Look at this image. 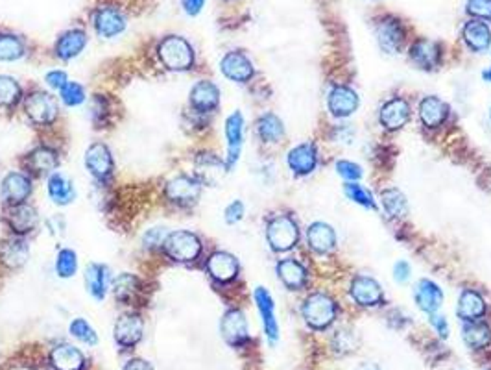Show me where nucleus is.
<instances>
[{
  "label": "nucleus",
  "instance_id": "nucleus-1",
  "mask_svg": "<svg viewBox=\"0 0 491 370\" xmlns=\"http://www.w3.org/2000/svg\"><path fill=\"white\" fill-rule=\"evenodd\" d=\"M159 60L170 70H188L194 65V51L187 39L179 36L165 37L157 46Z\"/></svg>",
  "mask_w": 491,
  "mask_h": 370
},
{
  "label": "nucleus",
  "instance_id": "nucleus-2",
  "mask_svg": "<svg viewBox=\"0 0 491 370\" xmlns=\"http://www.w3.org/2000/svg\"><path fill=\"white\" fill-rule=\"evenodd\" d=\"M266 239L271 250L288 252L299 240V228L290 215H276L266 224Z\"/></svg>",
  "mask_w": 491,
  "mask_h": 370
},
{
  "label": "nucleus",
  "instance_id": "nucleus-3",
  "mask_svg": "<svg viewBox=\"0 0 491 370\" xmlns=\"http://www.w3.org/2000/svg\"><path fill=\"white\" fill-rule=\"evenodd\" d=\"M163 248L170 259L179 261V263H190V261L198 259V255L202 252V240L198 239V236L193 231L178 230L166 236Z\"/></svg>",
  "mask_w": 491,
  "mask_h": 370
},
{
  "label": "nucleus",
  "instance_id": "nucleus-4",
  "mask_svg": "<svg viewBox=\"0 0 491 370\" xmlns=\"http://www.w3.org/2000/svg\"><path fill=\"white\" fill-rule=\"evenodd\" d=\"M336 310H338L336 302L329 295L314 292L305 300L301 313L311 328L323 329L336 319Z\"/></svg>",
  "mask_w": 491,
  "mask_h": 370
},
{
  "label": "nucleus",
  "instance_id": "nucleus-5",
  "mask_svg": "<svg viewBox=\"0 0 491 370\" xmlns=\"http://www.w3.org/2000/svg\"><path fill=\"white\" fill-rule=\"evenodd\" d=\"M166 199L178 206H193L198 202L202 194V184L196 176L179 174L166 184L165 187Z\"/></svg>",
  "mask_w": 491,
  "mask_h": 370
},
{
  "label": "nucleus",
  "instance_id": "nucleus-6",
  "mask_svg": "<svg viewBox=\"0 0 491 370\" xmlns=\"http://www.w3.org/2000/svg\"><path fill=\"white\" fill-rule=\"evenodd\" d=\"M194 171L196 178L202 185H218L224 180L225 172L230 171L225 162L211 152H202L196 156L194 162Z\"/></svg>",
  "mask_w": 491,
  "mask_h": 370
},
{
  "label": "nucleus",
  "instance_id": "nucleus-7",
  "mask_svg": "<svg viewBox=\"0 0 491 370\" xmlns=\"http://www.w3.org/2000/svg\"><path fill=\"white\" fill-rule=\"evenodd\" d=\"M26 115L36 122V125H50L58 117V104L54 97L48 92H33L26 98L24 104Z\"/></svg>",
  "mask_w": 491,
  "mask_h": 370
},
{
  "label": "nucleus",
  "instance_id": "nucleus-8",
  "mask_svg": "<svg viewBox=\"0 0 491 370\" xmlns=\"http://www.w3.org/2000/svg\"><path fill=\"white\" fill-rule=\"evenodd\" d=\"M349 292L353 296V300L358 305H364V307L381 305L384 302L382 287L373 278L355 276L353 282H351V287H349Z\"/></svg>",
  "mask_w": 491,
  "mask_h": 370
},
{
  "label": "nucleus",
  "instance_id": "nucleus-9",
  "mask_svg": "<svg viewBox=\"0 0 491 370\" xmlns=\"http://www.w3.org/2000/svg\"><path fill=\"white\" fill-rule=\"evenodd\" d=\"M85 166L97 180L104 181L113 174V157L104 143H92L85 152Z\"/></svg>",
  "mask_w": 491,
  "mask_h": 370
},
{
  "label": "nucleus",
  "instance_id": "nucleus-10",
  "mask_svg": "<svg viewBox=\"0 0 491 370\" xmlns=\"http://www.w3.org/2000/svg\"><path fill=\"white\" fill-rule=\"evenodd\" d=\"M327 104H329V111L333 115L338 117V119H344V117L353 115L355 111L358 110L360 98H358L357 92L351 88H347V85H335V88L329 91Z\"/></svg>",
  "mask_w": 491,
  "mask_h": 370
},
{
  "label": "nucleus",
  "instance_id": "nucleus-11",
  "mask_svg": "<svg viewBox=\"0 0 491 370\" xmlns=\"http://www.w3.org/2000/svg\"><path fill=\"white\" fill-rule=\"evenodd\" d=\"M225 139H227V169L239 162L244 143V117L240 111H234L225 120Z\"/></svg>",
  "mask_w": 491,
  "mask_h": 370
},
{
  "label": "nucleus",
  "instance_id": "nucleus-12",
  "mask_svg": "<svg viewBox=\"0 0 491 370\" xmlns=\"http://www.w3.org/2000/svg\"><path fill=\"white\" fill-rule=\"evenodd\" d=\"M377 39L386 54H397L403 48L404 28L397 18H384L377 26Z\"/></svg>",
  "mask_w": 491,
  "mask_h": 370
},
{
  "label": "nucleus",
  "instance_id": "nucleus-13",
  "mask_svg": "<svg viewBox=\"0 0 491 370\" xmlns=\"http://www.w3.org/2000/svg\"><path fill=\"white\" fill-rule=\"evenodd\" d=\"M220 69H222V73H224L225 78H230V80H233V82H239V83H244V82H248V80H252L253 73H255L253 63L249 61L248 56L237 51L230 52V54H225L224 58H222Z\"/></svg>",
  "mask_w": 491,
  "mask_h": 370
},
{
  "label": "nucleus",
  "instance_id": "nucleus-14",
  "mask_svg": "<svg viewBox=\"0 0 491 370\" xmlns=\"http://www.w3.org/2000/svg\"><path fill=\"white\" fill-rule=\"evenodd\" d=\"M220 329L222 337L225 339V342H230L231 347H240L248 341V322L242 311H227L220 322Z\"/></svg>",
  "mask_w": 491,
  "mask_h": 370
},
{
  "label": "nucleus",
  "instance_id": "nucleus-15",
  "mask_svg": "<svg viewBox=\"0 0 491 370\" xmlns=\"http://www.w3.org/2000/svg\"><path fill=\"white\" fill-rule=\"evenodd\" d=\"M207 273L216 282H231L239 274V259L230 252H215L207 259Z\"/></svg>",
  "mask_w": 491,
  "mask_h": 370
},
{
  "label": "nucleus",
  "instance_id": "nucleus-16",
  "mask_svg": "<svg viewBox=\"0 0 491 370\" xmlns=\"http://www.w3.org/2000/svg\"><path fill=\"white\" fill-rule=\"evenodd\" d=\"M410 115H412V110H410L409 102L404 98H392L381 107L379 119L386 130L394 132V130L403 128L410 120Z\"/></svg>",
  "mask_w": 491,
  "mask_h": 370
},
{
  "label": "nucleus",
  "instance_id": "nucleus-17",
  "mask_svg": "<svg viewBox=\"0 0 491 370\" xmlns=\"http://www.w3.org/2000/svg\"><path fill=\"white\" fill-rule=\"evenodd\" d=\"M255 304L259 307V313L262 317V324H264V332H266L270 341H277L279 337V326L276 320V305H274V298L264 287H257L253 292Z\"/></svg>",
  "mask_w": 491,
  "mask_h": 370
},
{
  "label": "nucleus",
  "instance_id": "nucleus-18",
  "mask_svg": "<svg viewBox=\"0 0 491 370\" xmlns=\"http://www.w3.org/2000/svg\"><path fill=\"white\" fill-rule=\"evenodd\" d=\"M126 18L117 8H100L95 14V30L102 37H117L124 32Z\"/></svg>",
  "mask_w": 491,
  "mask_h": 370
},
{
  "label": "nucleus",
  "instance_id": "nucleus-19",
  "mask_svg": "<svg viewBox=\"0 0 491 370\" xmlns=\"http://www.w3.org/2000/svg\"><path fill=\"white\" fill-rule=\"evenodd\" d=\"M30 193H32V181L23 172H9L2 181V196L11 206L26 202Z\"/></svg>",
  "mask_w": 491,
  "mask_h": 370
},
{
  "label": "nucleus",
  "instance_id": "nucleus-20",
  "mask_svg": "<svg viewBox=\"0 0 491 370\" xmlns=\"http://www.w3.org/2000/svg\"><path fill=\"white\" fill-rule=\"evenodd\" d=\"M414 300L425 313H436L443 304V292L431 280H419L414 287Z\"/></svg>",
  "mask_w": 491,
  "mask_h": 370
},
{
  "label": "nucleus",
  "instance_id": "nucleus-21",
  "mask_svg": "<svg viewBox=\"0 0 491 370\" xmlns=\"http://www.w3.org/2000/svg\"><path fill=\"white\" fill-rule=\"evenodd\" d=\"M144 324L139 314H122L115 324V339L122 347H134L143 339Z\"/></svg>",
  "mask_w": 491,
  "mask_h": 370
},
{
  "label": "nucleus",
  "instance_id": "nucleus-22",
  "mask_svg": "<svg viewBox=\"0 0 491 370\" xmlns=\"http://www.w3.org/2000/svg\"><path fill=\"white\" fill-rule=\"evenodd\" d=\"M410 58L419 69H438V65L441 61L440 45L436 41H431V39H419L410 48Z\"/></svg>",
  "mask_w": 491,
  "mask_h": 370
},
{
  "label": "nucleus",
  "instance_id": "nucleus-23",
  "mask_svg": "<svg viewBox=\"0 0 491 370\" xmlns=\"http://www.w3.org/2000/svg\"><path fill=\"white\" fill-rule=\"evenodd\" d=\"M286 162H288L290 169L294 171V174H298V176L311 174L318 165L316 147H314L313 143L298 144V147L290 150Z\"/></svg>",
  "mask_w": 491,
  "mask_h": 370
},
{
  "label": "nucleus",
  "instance_id": "nucleus-24",
  "mask_svg": "<svg viewBox=\"0 0 491 370\" xmlns=\"http://www.w3.org/2000/svg\"><path fill=\"white\" fill-rule=\"evenodd\" d=\"M190 104L196 111L202 113H209L215 111L220 104V91L212 82H198L193 89H190Z\"/></svg>",
  "mask_w": 491,
  "mask_h": 370
},
{
  "label": "nucleus",
  "instance_id": "nucleus-25",
  "mask_svg": "<svg viewBox=\"0 0 491 370\" xmlns=\"http://www.w3.org/2000/svg\"><path fill=\"white\" fill-rule=\"evenodd\" d=\"M308 246L316 254H329L336 248V233L335 230L325 224V222H314L307 231Z\"/></svg>",
  "mask_w": 491,
  "mask_h": 370
},
{
  "label": "nucleus",
  "instance_id": "nucleus-26",
  "mask_svg": "<svg viewBox=\"0 0 491 370\" xmlns=\"http://www.w3.org/2000/svg\"><path fill=\"white\" fill-rule=\"evenodd\" d=\"M37 211L28 206V204H15L11 206V209L8 211V224L9 228L18 233V236H24V233H30L33 231V228L37 226Z\"/></svg>",
  "mask_w": 491,
  "mask_h": 370
},
{
  "label": "nucleus",
  "instance_id": "nucleus-27",
  "mask_svg": "<svg viewBox=\"0 0 491 370\" xmlns=\"http://www.w3.org/2000/svg\"><path fill=\"white\" fill-rule=\"evenodd\" d=\"M277 276L290 291H299L307 285V270L296 259H283L277 263Z\"/></svg>",
  "mask_w": 491,
  "mask_h": 370
},
{
  "label": "nucleus",
  "instance_id": "nucleus-28",
  "mask_svg": "<svg viewBox=\"0 0 491 370\" xmlns=\"http://www.w3.org/2000/svg\"><path fill=\"white\" fill-rule=\"evenodd\" d=\"M87 45V33L83 30H69L55 43V56L60 60L69 61L80 54Z\"/></svg>",
  "mask_w": 491,
  "mask_h": 370
},
{
  "label": "nucleus",
  "instance_id": "nucleus-29",
  "mask_svg": "<svg viewBox=\"0 0 491 370\" xmlns=\"http://www.w3.org/2000/svg\"><path fill=\"white\" fill-rule=\"evenodd\" d=\"M419 117L427 128H436L449 117V106L438 97H425L419 104Z\"/></svg>",
  "mask_w": 491,
  "mask_h": 370
},
{
  "label": "nucleus",
  "instance_id": "nucleus-30",
  "mask_svg": "<svg viewBox=\"0 0 491 370\" xmlns=\"http://www.w3.org/2000/svg\"><path fill=\"white\" fill-rule=\"evenodd\" d=\"M456 313L462 320L465 322H471V320H478L486 313V302L477 291L473 289H465L462 291L458 298V307H456Z\"/></svg>",
  "mask_w": 491,
  "mask_h": 370
},
{
  "label": "nucleus",
  "instance_id": "nucleus-31",
  "mask_svg": "<svg viewBox=\"0 0 491 370\" xmlns=\"http://www.w3.org/2000/svg\"><path fill=\"white\" fill-rule=\"evenodd\" d=\"M58 163H60L58 154H55L52 148L46 147L36 148V150L30 152V156L26 157L28 169H30V172H33V174L37 176L54 174Z\"/></svg>",
  "mask_w": 491,
  "mask_h": 370
},
{
  "label": "nucleus",
  "instance_id": "nucleus-32",
  "mask_svg": "<svg viewBox=\"0 0 491 370\" xmlns=\"http://www.w3.org/2000/svg\"><path fill=\"white\" fill-rule=\"evenodd\" d=\"M50 361L55 370H82L85 365L83 354L70 344H60L50 354Z\"/></svg>",
  "mask_w": 491,
  "mask_h": 370
},
{
  "label": "nucleus",
  "instance_id": "nucleus-33",
  "mask_svg": "<svg viewBox=\"0 0 491 370\" xmlns=\"http://www.w3.org/2000/svg\"><path fill=\"white\" fill-rule=\"evenodd\" d=\"M107 283H109V270L104 265L91 263L85 270V285L97 300H102L107 292Z\"/></svg>",
  "mask_w": 491,
  "mask_h": 370
},
{
  "label": "nucleus",
  "instance_id": "nucleus-34",
  "mask_svg": "<svg viewBox=\"0 0 491 370\" xmlns=\"http://www.w3.org/2000/svg\"><path fill=\"white\" fill-rule=\"evenodd\" d=\"M381 204H382V208H384L386 217L392 218V221L406 217V213H409V202H406V196H404L399 189H395V187H390V189L382 191Z\"/></svg>",
  "mask_w": 491,
  "mask_h": 370
},
{
  "label": "nucleus",
  "instance_id": "nucleus-35",
  "mask_svg": "<svg viewBox=\"0 0 491 370\" xmlns=\"http://www.w3.org/2000/svg\"><path fill=\"white\" fill-rule=\"evenodd\" d=\"M464 39L473 51L482 52L491 45V30L486 23L469 21L464 26Z\"/></svg>",
  "mask_w": 491,
  "mask_h": 370
},
{
  "label": "nucleus",
  "instance_id": "nucleus-36",
  "mask_svg": "<svg viewBox=\"0 0 491 370\" xmlns=\"http://www.w3.org/2000/svg\"><path fill=\"white\" fill-rule=\"evenodd\" d=\"M257 134L264 143L276 144L285 137V126L274 113H264L257 122Z\"/></svg>",
  "mask_w": 491,
  "mask_h": 370
},
{
  "label": "nucleus",
  "instance_id": "nucleus-37",
  "mask_svg": "<svg viewBox=\"0 0 491 370\" xmlns=\"http://www.w3.org/2000/svg\"><path fill=\"white\" fill-rule=\"evenodd\" d=\"M462 335H464L465 344L475 348V350L487 347L491 342V328L486 322H478V320L465 322L464 329H462Z\"/></svg>",
  "mask_w": 491,
  "mask_h": 370
},
{
  "label": "nucleus",
  "instance_id": "nucleus-38",
  "mask_svg": "<svg viewBox=\"0 0 491 370\" xmlns=\"http://www.w3.org/2000/svg\"><path fill=\"white\" fill-rule=\"evenodd\" d=\"M48 194H50V199L54 200L55 204H61V206L70 204L74 200L72 181L67 180L60 172H54V174H50V178H48Z\"/></svg>",
  "mask_w": 491,
  "mask_h": 370
},
{
  "label": "nucleus",
  "instance_id": "nucleus-39",
  "mask_svg": "<svg viewBox=\"0 0 491 370\" xmlns=\"http://www.w3.org/2000/svg\"><path fill=\"white\" fill-rule=\"evenodd\" d=\"M28 254H30V248H28V245L24 240H8L4 245V248H2V261H4L9 268H18L26 263Z\"/></svg>",
  "mask_w": 491,
  "mask_h": 370
},
{
  "label": "nucleus",
  "instance_id": "nucleus-40",
  "mask_svg": "<svg viewBox=\"0 0 491 370\" xmlns=\"http://www.w3.org/2000/svg\"><path fill=\"white\" fill-rule=\"evenodd\" d=\"M139 289H141V282L134 274H120L113 282V292L120 302H131L137 296Z\"/></svg>",
  "mask_w": 491,
  "mask_h": 370
},
{
  "label": "nucleus",
  "instance_id": "nucleus-41",
  "mask_svg": "<svg viewBox=\"0 0 491 370\" xmlns=\"http://www.w3.org/2000/svg\"><path fill=\"white\" fill-rule=\"evenodd\" d=\"M26 54V46L23 39L11 33H0V60L15 61Z\"/></svg>",
  "mask_w": 491,
  "mask_h": 370
},
{
  "label": "nucleus",
  "instance_id": "nucleus-42",
  "mask_svg": "<svg viewBox=\"0 0 491 370\" xmlns=\"http://www.w3.org/2000/svg\"><path fill=\"white\" fill-rule=\"evenodd\" d=\"M21 95H23V91H21V85L17 83V80H14L11 76H6V74H0V106H15L21 100Z\"/></svg>",
  "mask_w": 491,
  "mask_h": 370
},
{
  "label": "nucleus",
  "instance_id": "nucleus-43",
  "mask_svg": "<svg viewBox=\"0 0 491 370\" xmlns=\"http://www.w3.org/2000/svg\"><path fill=\"white\" fill-rule=\"evenodd\" d=\"M344 193L347 194L349 200H353L355 204L362 206L366 209H377V204L373 200V194L362 187V185L355 184V181H349V184L344 185Z\"/></svg>",
  "mask_w": 491,
  "mask_h": 370
},
{
  "label": "nucleus",
  "instance_id": "nucleus-44",
  "mask_svg": "<svg viewBox=\"0 0 491 370\" xmlns=\"http://www.w3.org/2000/svg\"><path fill=\"white\" fill-rule=\"evenodd\" d=\"M78 268V259H76V252L70 248L60 250V254L55 258V273L61 278H70L76 274Z\"/></svg>",
  "mask_w": 491,
  "mask_h": 370
},
{
  "label": "nucleus",
  "instance_id": "nucleus-45",
  "mask_svg": "<svg viewBox=\"0 0 491 370\" xmlns=\"http://www.w3.org/2000/svg\"><path fill=\"white\" fill-rule=\"evenodd\" d=\"M70 333H72L76 339H80L82 342H87V344H97L98 342L97 333H95V329L89 326L87 320H83V319L72 320V324H70Z\"/></svg>",
  "mask_w": 491,
  "mask_h": 370
},
{
  "label": "nucleus",
  "instance_id": "nucleus-46",
  "mask_svg": "<svg viewBox=\"0 0 491 370\" xmlns=\"http://www.w3.org/2000/svg\"><path fill=\"white\" fill-rule=\"evenodd\" d=\"M60 95L61 100H63L67 106H78V104H82V102L85 100V91H83L82 85L76 82H67V85L61 89Z\"/></svg>",
  "mask_w": 491,
  "mask_h": 370
},
{
  "label": "nucleus",
  "instance_id": "nucleus-47",
  "mask_svg": "<svg viewBox=\"0 0 491 370\" xmlns=\"http://www.w3.org/2000/svg\"><path fill=\"white\" fill-rule=\"evenodd\" d=\"M336 171H338V174L342 176V178H345V180L349 181H357L362 178V169H360V165H357V163L353 162H345V159L336 163Z\"/></svg>",
  "mask_w": 491,
  "mask_h": 370
},
{
  "label": "nucleus",
  "instance_id": "nucleus-48",
  "mask_svg": "<svg viewBox=\"0 0 491 370\" xmlns=\"http://www.w3.org/2000/svg\"><path fill=\"white\" fill-rule=\"evenodd\" d=\"M468 14L478 18L491 21V0H469Z\"/></svg>",
  "mask_w": 491,
  "mask_h": 370
},
{
  "label": "nucleus",
  "instance_id": "nucleus-49",
  "mask_svg": "<svg viewBox=\"0 0 491 370\" xmlns=\"http://www.w3.org/2000/svg\"><path fill=\"white\" fill-rule=\"evenodd\" d=\"M244 217V204L240 200H234L231 202L224 211V218L227 224H237L239 221H242Z\"/></svg>",
  "mask_w": 491,
  "mask_h": 370
},
{
  "label": "nucleus",
  "instance_id": "nucleus-50",
  "mask_svg": "<svg viewBox=\"0 0 491 370\" xmlns=\"http://www.w3.org/2000/svg\"><path fill=\"white\" fill-rule=\"evenodd\" d=\"M335 344L340 352H351L355 348V344H357V341H355L351 332H338Z\"/></svg>",
  "mask_w": 491,
  "mask_h": 370
},
{
  "label": "nucleus",
  "instance_id": "nucleus-51",
  "mask_svg": "<svg viewBox=\"0 0 491 370\" xmlns=\"http://www.w3.org/2000/svg\"><path fill=\"white\" fill-rule=\"evenodd\" d=\"M67 82H69V78H67V74L63 70H50V73L46 74V83L54 89H60L61 91L67 85Z\"/></svg>",
  "mask_w": 491,
  "mask_h": 370
},
{
  "label": "nucleus",
  "instance_id": "nucleus-52",
  "mask_svg": "<svg viewBox=\"0 0 491 370\" xmlns=\"http://www.w3.org/2000/svg\"><path fill=\"white\" fill-rule=\"evenodd\" d=\"M410 274H412V270H410V265L406 263V261H397V263H395V267H394L395 282L406 283L410 280Z\"/></svg>",
  "mask_w": 491,
  "mask_h": 370
},
{
  "label": "nucleus",
  "instance_id": "nucleus-53",
  "mask_svg": "<svg viewBox=\"0 0 491 370\" xmlns=\"http://www.w3.org/2000/svg\"><path fill=\"white\" fill-rule=\"evenodd\" d=\"M431 324L432 328L440 333V337H449V324H447L446 317H441V314L438 313H431Z\"/></svg>",
  "mask_w": 491,
  "mask_h": 370
},
{
  "label": "nucleus",
  "instance_id": "nucleus-54",
  "mask_svg": "<svg viewBox=\"0 0 491 370\" xmlns=\"http://www.w3.org/2000/svg\"><path fill=\"white\" fill-rule=\"evenodd\" d=\"M166 236L168 233H165V230L163 228H153V230H150L144 236V243H148L150 246H157V245H163L166 239Z\"/></svg>",
  "mask_w": 491,
  "mask_h": 370
},
{
  "label": "nucleus",
  "instance_id": "nucleus-55",
  "mask_svg": "<svg viewBox=\"0 0 491 370\" xmlns=\"http://www.w3.org/2000/svg\"><path fill=\"white\" fill-rule=\"evenodd\" d=\"M181 4H183V9L188 15H198L202 11L205 0H181Z\"/></svg>",
  "mask_w": 491,
  "mask_h": 370
},
{
  "label": "nucleus",
  "instance_id": "nucleus-56",
  "mask_svg": "<svg viewBox=\"0 0 491 370\" xmlns=\"http://www.w3.org/2000/svg\"><path fill=\"white\" fill-rule=\"evenodd\" d=\"M124 370H153L152 365L144 359H131L124 365Z\"/></svg>",
  "mask_w": 491,
  "mask_h": 370
},
{
  "label": "nucleus",
  "instance_id": "nucleus-57",
  "mask_svg": "<svg viewBox=\"0 0 491 370\" xmlns=\"http://www.w3.org/2000/svg\"><path fill=\"white\" fill-rule=\"evenodd\" d=\"M482 76H484V80H486V82H491V69L484 70V73H482Z\"/></svg>",
  "mask_w": 491,
  "mask_h": 370
},
{
  "label": "nucleus",
  "instance_id": "nucleus-58",
  "mask_svg": "<svg viewBox=\"0 0 491 370\" xmlns=\"http://www.w3.org/2000/svg\"><path fill=\"white\" fill-rule=\"evenodd\" d=\"M490 119H491V110H490Z\"/></svg>",
  "mask_w": 491,
  "mask_h": 370
},
{
  "label": "nucleus",
  "instance_id": "nucleus-59",
  "mask_svg": "<svg viewBox=\"0 0 491 370\" xmlns=\"http://www.w3.org/2000/svg\"><path fill=\"white\" fill-rule=\"evenodd\" d=\"M490 370H491V369H490Z\"/></svg>",
  "mask_w": 491,
  "mask_h": 370
}]
</instances>
